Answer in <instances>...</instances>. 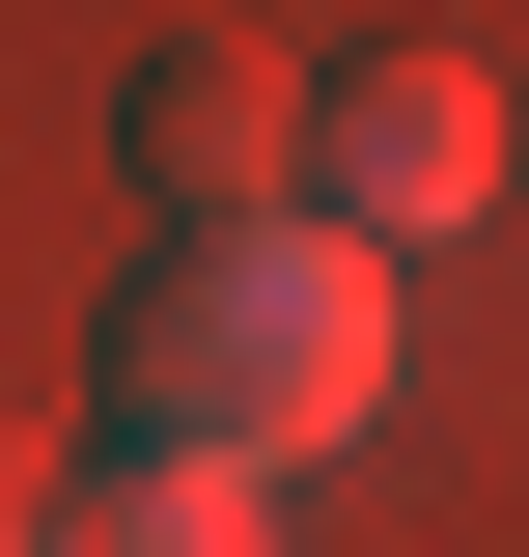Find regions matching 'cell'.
Masks as SVG:
<instances>
[{
  "label": "cell",
  "mask_w": 529,
  "mask_h": 557,
  "mask_svg": "<svg viewBox=\"0 0 529 557\" xmlns=\"http://www.w3.org/2000/svg\"><path fill=\"white\" fill-rule=\"evenodd\" d=\"M362 418H391V251H334V223H223V251L139 278V335H112V446H196V474L307 502Z\"/></svg>",
  "instance_id": "1"
},
{
  "label": "cell",
  "mask_w": 529,
  "mask_h": 557,
  "mask_svg": "<svg viewBox=\"0 0 529 557\" xmlns=\"http://www.w3.org/2000/svg\"><path fill=\"white\" fill-rule=\"evenodd\" d=\"M57 557H279V474H196V446H84Z\"/></svg>",
  "instance_id": "4"
},
{
  "label": "cell",
  "mask_w": 529,
  "mask_h": 557,
  "mask_svg": "<svg viewBox=\"0 0 529 557\" xmlns=\"http://www.w3.org/2000/svg\"><path fill=\"white\" fill-rule=\"evenodd\" d=\"M307 84L279 28H196V57L139 84V196H168V251H223V223H307Z\"/></svg>",
  "instance_id": "3"
},
{
  "label": "cell",
  "mask_w": 529,
  "mask_h": 557,
  "mask_svg": "<svg viewBox=\"0 0 529 557\" xmlns=\"http://www.w3.org/2000/svg\"><path fill=\"white\" fill-rule=\"evenodd\" d=\"M473 196H502V57H473V28H362V57L307 84V223L334 251H446Z\"/></svg>",
  "instance_id": "2"
},
{
  "label": "cell",
  "mask_w": 529,
  "mask_h": 557,
  "mask_svg": "<svg viewBox=\"0 0 529 557\" xmlns=\"http://www.w3.org/2000/svg\"><path fill=\"white\" fill-rule=\"evenodd\" d=\"M84 530V446H28V418H0V557H57Z\"/></svg>",
  "instance_id": "5"
}]
</instances>
